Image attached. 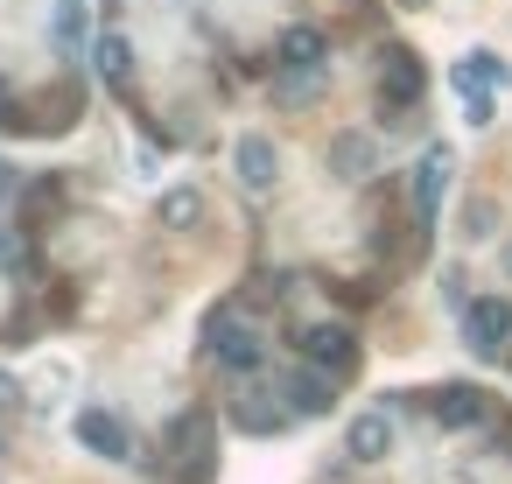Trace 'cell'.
I'll return each instance as SVG.
<instances>
[{
    "instance_id": "cell-1",
    "label": "cell",
    "mask_w": 512,
    "mask_h": 484,
    "mask_svg": "<svg viewBox=\"0 0 512 484\" xmlns=\"http://www.w3.org/2000/svg\"><path fill=\"white\" fill-rule=\"evenodd\" d=\"M211 435H218V421L204 414V407H190L176 428H169V456H176V484H211Z\"/></svg>"
},
{
    "instance_id": "cell-2",
    "label": "cell",
    "mask_w": 512,
    "mask_h": 484,
    "mask_svg": "<svg viewBox=\"0 0 512 484\" xmlns=\"http://www.w3.org/2000/svg\"><path fill=\"white\" fill-rule=\"evenodd\" d=\"M463 344H470L477 358H512V302H505V295L463 302Z\"/></svg>"
},
{
    "instance_id": "cell-3",
    "label": "cell",
    "mask_w": 512,
    "mask_h": 484,
    "mask_svg": "<svg viewBox=\"0 0 512 484\" xmlns=\"http://www.w3.org/2000/svg\"><path fill=\"white\" fill-rule=\"evenodd\" d=\"M204 337H211V358H218L225 372H253V365L267 358V344H260V330H253V323H246L239 309H218Z\"/></svg>"
},
{
    "instance_id": "cell-4",
    "label": "cell",
    "mask_w": 512,
    "mask_h": 484,
    "mask_svg": "<svg viewBox=\"0 0 512 484\" xmlns=\"http://www.w3.org/2000/svg\"><path fill=\"white\" fill-rule=\"evenodd\" d=\"M449 169H456L449 148H428V155L414 162V225H421V232L435 225V211H442V197H449Z\"/></svg>"
},
{
    "instance_id": "cell-5",
    "label": "cell",
    "mask_w": 512,
    "mask_h": 484,
    "mask_svg": "<svg viewBox=\"0 0 512 484\" xmlns=\"http://www.w3.org/2000/svg\"><path fill=\"white\" fill-rule=\"evenodd\" d=\"M302 358L344 379V372H358V337H351L344 323H309V330H302Z\"/></svg>"
},
{
    "instance_id": "cell-6",
    "label": "cell",
    "mask_w": 512,
    "mask_h": 484,
    "mask_svg": "<svg viewBox=\"0 0 512 484\" xmlns=\"http://www.w3.org/2000/svg\"><path fill=\"white\" fill-rule=\"evenodd\" d=\"M421 85H428L421 57H414V50H386V71H379V106H386V113H407V106L421 99Z\"/></svg>"
},
{
    "instance_id": "cell-7",
    "label": "cell",
    "mask_w": 512,
    "mask_h": 484,
    "mask_svg": "<svg viewBox=\"0 0 512 484\" xmlns=\"http://www.w3.org/2000/svg\"><path fill=\"white\" fill-rule=\"evenodd\" d=\"M78 442H85L92 456H106V463H127V456H134L127 421H120V414H106V407H85V414H78Z\"/></svg>"
},
{
    "instance_id": "cell-8",
    "label": "cell",
    "mask_w": 512,
    "mask_h": 484,
    "mask_svg": "<svg viewBox=\"0 0 512 484\" xmlns=\"http://www.w3.org/2000/svg\"><path fill=\"white\" fill-rule=\"evenodd\" d=\"M274 71H330V36L295 22L281 43H274Z\"/></svg>"
},
{
    "instance_id": "cell-9",
    "label": "cell",
    "mask_w": 512,
    "mask_h": 484,
    "mask_svg": "<svg viewBox=\"0 0 512 484\" xmlns=\"http://www.w3.org/2000/svg\"><path fill=\"white\" fill-rule=\"evenodd\" d=\"M239 183H246L253 197H267V190L281 183V148H274L267 134H246V141H239Z\"/></svg>"
},
{
    "instance_id": "cell-10",
    "label": "cell",
    "mask_w": 512,
    "mask_h": 484,
    "mask_svg": "<svg viewBox=\"0 0 512 484\" xmlns=\"http://www.w3.org/2000/svg\"><path fill=\"white\" fill-rule=\"evenodd\" d=\"M428 414H435L442 428H477V421H484V393L463 386V379H449V386L428 393Z\"/></svg>"
},
{
    "instance_id": "cell-11",
    "label": "cell",
    "mask_w": 512,
    "mask_h": 484,
    "mask_svg": "<svg viewBox=\"0 0 512 484\" xmlns=\"http://www.w3.org/2000/svg\"><path fill=\"white\" fill-rule=\"evenodd\" d=\"M344 449H351V463H386V456H393V421H386V407L358 414L351 435H344Z\"/></svg>"
},
{
    "instance_id": "cell-12",
    "label": "cell",
    "mask_w": 512,
    "mask_h": 484,
    "mask_svg": "<svg viewBox=\"0 0 512 484\" xmlns=\"http://www.w3.org/2000/svg\"><path fill=\"white\" fill-rule=\"evenodd\" d=\"M330 393H337V372H323V365H302V372L288 379L295 414H330Z\"/></svg>"
},
{
    "instance_id": "cell-13",
    "label": "cell",
    "mask_w": 512,
    "mask_h": 484,
    "mask_svg": "<svg viewBox=\"0 0 512 484\" xmlns=\"http://www.w3.org/2000/svg\"><path fill=\"white\" fill-rule=\"evenodd\" d=\"M155 225H162V232H197V225H204V197H197V190H162Z\"/></svg>"
},
{
    "instance_id": "cell-14",
    "label": "cell",
    "mask_w": 512,
    "mask_h": 484,
    "mask_svg": "<svg viewBox=\"0 0 512 484\" xmlns=\"http://www.w3.org/2000/svg\"><path fill=\"white\" fill-rule=\"evenodd\" d=\"M92 64H99V78H106V85H127V78H134V50H127V36H113V29H106V36L92 43Z\"/></svg>"
},
{
    "instance_id": "cell-15",
    "label": "cell",
    "mask_w": 512,
    "mask_h": 484,
    "mask_svg": "<svg viewBox=\"0 0 512 484\" xmlns=\"http://www.w3.org/2000/svg\"><path fill=\"white\" fill-rule=\"evenodd\" d=\"M330 169H337L344 183L372 176V141H365V134H337V141H330Z\"/></svg>"
},
{
    "instance_id": "cell-16",
    "label": "cell",
    "mask_w": 512,
    "mask_h": 484,
    "mask_svg": "<svg viewBox=\"0 0 512 484\" xmlns=\"http://www.w3.org/2000/svg\"><path fill=\"white\" fill-rule=\"evenodd\" d=\"M456 78H463V92H484V85H505L512 71H505V64H498L491 50H470V57L456 64Z\"/></svg>"
},
{
    "instance_id": "cell-17",
    "label": "cell",
    "mask_w": 512,
    "mask_h": 484,
    "mask_svg": "<svg viewBox=\"0 0 512 484\" xmlns=\"http://www.w3.org/2000/svg\"><path fill=\"white\" fill-rule=\"evenodd\" d=\"M15 407H22V386H15L8 372H0V414H15Z\"/></svg>"
},
{
    "instance_id": "cell-18",
    "label": "cell",
    "mask_w": 512,
    "mask_h": 484,
    "mask_svg": "<svg viewBox=\"0 0 512 484\" xmlns=\"http://www.w3.org/2000/svg\"><path fill=\"white\" fill-rule=\"evenodd\" d=\"M0 267H15V232L0 225Z\"/></svg>"
},
{
    "instance_id": "cell-19",
    "label": "cell",
    "mask_w": 512,
    "mask_h": 484,
    "mask_svg": "<svg viewBox=\"0 0 512 484\" xmlns=\"http://www.w3.org/2000/svg\"><path fill=\"white\" fill-rule=\"evenodd\" d=\"M498 260H505V274H512V239H505V253H498Z\"/></svg>"
}]
</instances>
